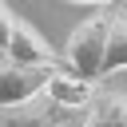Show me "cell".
I'll return each instance as SVG.
<instances>
[{"mask_svg":"<svg viewBox=\"0 0 127 127\" xmlns=\"http://www.w3.org/2000/svg\"><path fill=\"white\" fill-rule=\"evenodd\" d=\"M107 40H111V8L95 12L91 20H83L67 48H64V67L83 75V79H103V60H107Z\"/></svg>","mask_w":127,"mask_h":127,"instance_id":"obj_1","label":"cell"},{"mask_svg":"<svg viewBox=\"0 0 127 127\" xmlns=\"http://www.w3.org/2000/svg\"><path fill=\"white\" fill-rule=\"evenodd\" d=\"M52 71H56V67H32V64L4 60V64H0V111L20 107V103H32L36 95H44Z\"/></svg>","mask_w":127,"mask_h":127,"instance_id":"obj_2","label":"cell"},{"mask_svg":"<svg viewBox=\"0 0 127 127\" xmlns=\"http://www.w3.org/2000/svg\"><path fill=\"white\" fill-rule=\"evenodd\" d=\"M8 60H16V64H32V67H64L60 52L48 44V36H44L32 20H20V24H16L12 44H8Z\"/></svg>","mask_w":127,"mask_h":127,"instance_id":"obj_3","label":"cell"},{"mask_svg":"<svg viewBox=\"0 0 127 127\" xmlns=\"http://www.w3.org/2000/svg\"><path fill=\"white\" fill-rule=\"evenodd\" d=\"M95 83L99 79H83V75H75L67 67H56L52 79H48V87H44V95L56 107H64V111H79V107H91L95 103V95H99Z\"/></svg>","mask_w":127,"mask_h":127,"instance_id":"obj_4","label":"cell"},{"mask_svg":"<svg viewBox=\"0 0 127 127\" xmlns=\"http://www.w3.org/2000/svg\"><path fill=\"white\" fill-rule=\"evenodd\" d=\"M67 111L56 107L48 95H36L32 103H20V107H8L0 111V127H60Z\"/></svg>","mask_w":127,"mask_h":127,"instance_id":"obj_5","label":"cell"},{"mask_svg":"<svg viewBox=\"0 0 127 127\" xmlns=\"http://www.w3.org/2000/svg\"><path fill=\"white\" fill-rule=\"evenodd\" d=\"M127 67V0H119L111 8V40H107V60H103V75L123 71Z\"/></svg>","mask_w":127,"mask_h":127,"instance_id":"obj_6","label":"cell"},{"mask_svg":"<svg viewBox=\"0 0 127 127\" xmlns=\"http://www.w3.org/2000/svg\"><path fill=\"white\" fill-rule=\"evenodd\" d=\"M83 127H127V99H123L119 91L99 87V95H95Z\"/></svg>","mask_w":127,"mask_h":127,"instance_id":"obj_7","label":"cell"},{"mask_svg":"<svg viewBox=\"0 0 127 127\" xmlns=\"http://www.w3.org/2000/svg\"><path fill=\"white\" fill-rule=\"evenodd\" d=\"M16 24H20V16L0 0V52L8 56V44H12V32H16Z\"/></svg>","mask_w":127,"mask_h":127,"instance_id":"obj_8","label":"cell"},{"mask_svg":"<svg viewBox=\"0 0 127 127\" xmlns=\"http://www.w3.org/2000/svg\"><path fill=\"white\" fill-rule=\"evenodd\" d=\"M71 4H91V8H115L119 0H71Z\"/></svg>","mask_w":127,"mask_h":127,"instance_id":"obj_9","label":"cell"}]
</instances>
